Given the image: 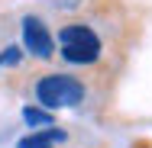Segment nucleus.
Masks as SVG:
<instances>
[{"label":"nucleus","instance_id":"nucleus-7","mask_svg":"<svg viewBox=\"0 0 152 148\" xmlns=\"http://www.w3.org/2000/svg\"><path fill=\"white\" fill-rule=\"evenodd\" d=\"M139 148H146V145H139Z\"/></svg>","mask_w":152,"mask_h":148},{"label":"nucleus","instance_id":"nucleus-4","mask_svg":"<svg viewBox=\"0 0 152 148\" xmlns=\"http://www.w3.org/2000/svg\"><path fill=\"white\" fill-rule=\"evenodd\" d=\"M65 139V132H39V135H26V139H20L16 148H52V142H61Z\"/></svg>","mask_w":152,"mask_h":148},{"label":"nucleus","instance_id":"nucleus-2","mask_svg":"<svg viewBox=\"0 0 152 148\" xmlns=\"http://www.w3.org/2000/svg\"><path fill=\"white\" fill-rule=\"evenodd\" d=\"M58 42H61V55L75 64H91L100 58V39L88 26H65Z\"/></svg>","mask_w":152,"mask_h":148},{"label":"nucleus","instance_id":"nucleus-5","mask_svg":"<svg viewBox=\"0 0 152 148\" xmlns=\"http://www.w3.org/2000/svg\"><path fill=\"white\" fill-rule=\"evenodd\" d=\"M23 119L32 122V126H52V113H42V110H23Z\"/></svg>","mask_w":152,"mask_h":148},{"label":"nucleus","instance_id":"nucleus-3","mask_svg":"<svg viewBox=\"0 0 152 148\" xmlns=\"http://www.w3.org/2000/svg\"><path fill=\"white\" fill-rule=\"evenodd\" d=\"M23 42H26V48H29L36 58H49L52 48H55L49 29H45L36 16H26V19H23Z\"/></svg>","mask_w":152,"mask_h":148},{"label":"nucleus","instance_id":"nucleus-1","mask_svg":"<svg viewBox=\"0 0 152 148\" xmlns=\"http://www.w3.org/2000/svg\"><path fill=\"white\" fill-rule=\"evenodd\" d=\"M36 100H39L45 110L75 106V103L84 100V87H81V81H75V77L52 74V77H42V81L36 84Z\"/></svg>","mask_w":152,"mask_h":148},{"label":"nucleus","instance_id":"nucleus-6","mask_svg":"<svg viewBox=\"0 0 152 148\" xmlns=\"http://www.w3.org/2000/svg\"><path fill=\"white\" fill-rule=\"evenodd\" d=\"M20 61V48L13 45V48H7L3 55H0V68H7V64H16Z\"/></svg>","mask_w":152,"mask_h":148}]
</instances>
